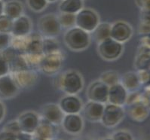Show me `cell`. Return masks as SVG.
<instances>
[{
	"instance_id": "1",
	"label": "cell",
	"mask_w": 150,
	"mask_h": 140,
	"mask_svg": "<svg viewBox=\"0 0 150 140\" xmlns=\"http://www.w3.org/2000/svg\"><path fill=\"white\" fill-rule=\"evenodd\" d=\"M66 46L72 51L80 52L85 51L90 46L91 34L79 27H75L67 30L64 36Z\"/></svg>"
},
{
	"instance_id": "2",
	"label": "cell",
	"mask_w": 150,
	"mask_h": 140,
	"mask_svg": "<svg viewBox=\"0 0 150 140\" xmlns=\"http://www.w3.org/2000/svg\"><path fill=\"white\" fill-rule=\"evenodd\" d=\"M58 87L67 94L77 95L84 87V78L76 70H67L58 78Z\"/></svg>"
},
{
	"instance_id": "3",
	"label": "cell",
	"mask_w": 150,
	"mask_h": 140,
	"mask_svg": "<svg viewBox=\"0 0 150 140\" xmlns=\"http://www.w3.org/2000/svg\"><path fill=\"white\" fill-rule=\"evenodd\" d=\"M64 61L62 50L53 53H45L43 56L38 69L46 75H55L60 72Z\"/></svg>"
},
{
	"instance_id": "4",
	"label": "cell",
	"mask_w": 150,
	"mask_h": 140,
	"mask_svg": "<svg viewBox=\"0 0 150 140\" xmlns=\"http://www.w3.org/2000/svg\"><path fill=\"white\" fill-rule=\"evenodd\" d=\"M123 51V44L115 41L111 37L97 43V53L104 61H116L122 56Z\"/></svg>"
},
{
	"instance_id": "5",
	"label": "cell",
	"mask_w": 150,
	"mask_h": 140,
	"mask_svg": "<svg viewBox=\"0 0 150 140\" xmlns=\"http://www.w3.org/2000/svg\"><path fill=\"white\" fill-rule=\"evenodd\" d=\"M125 116V110L122 106L106 103L103 108L100 122L107 128H112L120 124Z\"/></svg>"
},
{
	"instance_id": "6",
	"label": "cell",
	"mask_w": 150,
	"mask_h": 140,
	"mask_svg": "<svg viewBox=\"0 0 150 140\" xmlns=\"http://www.w3.org/2000/svg\"><path fill=\"white\" fill-rule=\"evenodd\" d=\"M100 22L99 14L94 9L89 8H82L76 14V26L86 32H91L94 30Z\"/></svg>"
},
{
	"instance_id": "7",
	"label": "cell",
	"mask_w": 150,
	"mask_h": 140,
	"mask_svg": "<svg viewBox=\"0 0 150 140\" xmlns=\"http://www.w3.org/2000/svg\"><path fill=\"white\" fill-rule=\"evenodd\" d=\"M38 29L43 37L48 38L57 37L62 30L57 15L54 14H46L41 17L38 22Z\"/></svg>"
},
{
	"instance_id": "8",
	"label": "cell",
	"mask_w": 150,
	"mask_h": 140,
	"mask_svg": "<svg viewBox=\"0 0 150 140\" xmlns=\"http://www.w3.org/2000/svg\"><path fill=\"white\" fill-rule=\"evenodd\" d=\"M10 74L20 89L33 87L39 79L38 72L32 68L10 72Z\"/></svg>"
},
{
	"instance_id": "9",
	"label": "cell",
	"mask_w": 150,
	"mask_h": 140,
	"mask_svg": "<svg viewBox=\"0 0 150 140\" xmlns=\"http://www.w3.org/2000/svg\"><path fill=\"white\" fill-rule=\"evenodd\" d=\"M134 30L131 24L125 20H117L111 23L110 37L118 42L124 44L132 37Z\"/></svg>"
},
{
	"instance_id": "10",
	"label": "cell",
	"mask_w": 150,
	"mask_h": 140,
	"mask_svg": "<svg viewBox=\"0 0 150 140\" xmlns=\"http://www.w3.org/2000/svg\"><path fill=\"white\" fill-rule=\"evenodd\" d=\"M109 86L100 80L94 81L91 83L87 89V97L88 100L106 104L108 102Z\"/></svg>"
},
{
	"instance_id": "11",
	"label": "cell",
	"mask_w": 150,
	"mask_h": 140,
	"mask_svg": "<svg viewBox=\"0 0 150 140\" xmlns=\"http://www.w3.org/2000/svg\"><path fill=\"white\" fill-rule=\"evenodd\" d=\"M60 125L66 133L71 135H78L84 129V119L79 113L65 114Z\"/></svg>"
},
{
	"instance_id": "12",
	"label": "cell",
	"mask_w": 150,
	"mask_h": 140,
	"mask_svg": "<svg viewBox=\"0 0 150 140\" xmlns=\"http://www.w3.org/2000/svg\"><path fill=\"white\" fill-rule=\"evenodd\" d=\"M40 116L33 111H26L17 118L21 131L33 134L40 122Z\"/></svg>"
},
{
	"instance_id": "13",
	"label": "cell",
	"mask_w": 150,
	"mask_h": 140,
	"mask_svg": "<svg viewBox=\"0 0 150 140\" xmlns=\"http://www.w3.org/2000/svg\"><path fill=\"white\" fill-rule=\"evenodd\" d=\"M65 114L58 104L50 103L44 105L42 108V117L54 126L60 125Z\"/></svg>"
},
{
	"instance_id": "14",
	"label": "cell",
	"mask_w": 150,
	"mask_h": 140,
	"mask_svg": "<svg viewBox=\"0 0 150 140\" xmlns=\"http://www.w3.org/2000/svg\"><path fill=\"white\" fill-rule=\"evenodd\" d=\"M59 106L64 114L80 113L83 107L81 99L76 95L67 94L63 96L59 101Z\"/></svg>"
},
{
	"instance_id": "15",
	"label": "cell",
	"mask_w": 150,
	"mask_h": 140,
	"mask_svg": "<svg viewBox=\"0 0 150 140\" xmlns=\"http://www.w3.org/2000/svg\"><path fill=\"white\" fill-rule=\"evenodd\" d=\"M20 88L17 85L11 74L0 77V98L9 99L14 98L19 93Z\"/></svg>"
},
{
	"instance_id": "16",
	"label": "cell",
	"mask_w": 150,
	"mask_h": 140,
	"mask_svg": "<svg viewBox=\"0 0 150 140\" xmlns=\"http://www.w3.org/2000/svg\"><path fill=\"white\" fill-rule=\"evenodd\" d=\"M104 106L103 103L88 100L86 104L83 105L81 112L86 120L91 122H97L100 121Z\"/></svg>"
},
{
	"instance_id": "17",
	"label": "cell",
	"mask_w": 150,
	"mask_h": 140,
	"mask_svg": "<svg viewBox=\"0 0 150 140\" xmlns=\"http://www.w3.org/2000/svg\"><path fill=\"white\" fill-rule=\"evenodd\" d=\"M33 23L28 16L22 14L17 19L13 20L11 36H25L31 33Z\"/></svg>"
},
{
	"instance_id": "18",
	"label": "cell",
	"mask_w": 150,
	"mask_h": 140,
	"mask_svg": "<svg viewBox=\"0 0 150 140\" xmlns=\"http://www.w3.org/2000/svg\"><path fill=\"white\" fill-rule=\"evenodd\" d=\"M127 93V90L120 82L110 86L108 91L107 103L124 106L125 105Z\"/></svg>"
},
{
	"instance_id": "19",
	"label": "cell",
	"mask_w": 150,
	"mask_h": 140,
	"mask_svg": "<svg viewBox=\"0 0 150 140\" xmlns=\"http://www.w3.org/2000/svg\"><path fill=\"white\" fill-rule=\"evenodd\" d=\"M128 115L132 120L137 122H143L149 115V106L141 102L128 106Z\"/></svg>"
},
{
	"instance_id": "20",
	"label": "cell",
	"mask_w": 150,
	"mask_h": 140,
	"mask_svg": "<svg viewBox=\"0 0 150 140\" xmlns=\"http://www.w3.org/2000/svg\"><path fill=\"white\" fill-rule=\"evenodd\" d=\"M53 126L54 125L45 121V119L42 120V118H41L39 125L33 133V139L48 140L53 139L54 135Z\"/></svg>"
},
{
	"instance_id": "21",
	"label": "cell",
	"mask_w": 150,
	"mask_h": 140,
	"mask_svg": "<svg viewBox=\"0 0 150 140\" xmlns=\"http://www.w3.org/2000/svg\"><path fill=\"white\" fill-rule=\"evenodd\" d=\"M119 82L127 90V92L138 91L142 85L137 72L131 71L124 73L120 77Z\"/></svg>"
},
{
	"instance_id": "22",
	"label": "cell",
	"mask_w": 150,
	"mask_h": 140,
	"mask_svg": "<svg viewBox=\"0 0 150 140\" xmlns=\"http://www.w3.org/2000/svg\"><path fill=\"white\" fill-rule=\"evenodd\" d=\"M3 14L14 20L23 14V6L18 0H9L4 3Z\"/></svg>"
},
{
	"instance_id": "23",
	"label": "cell",
	"mask_w": 150,
	"mask_h": 140,
	"mask_svg": "<svg viewBox=\"0 0 150 140\" xmlns=\"http://www.w3.org/2000/svg\"><path fill=\"white\" fill-rule=\"evenodd\" d=\"M84 8V0H62L59 4L58 10L60 13H78Z\"/></svg>"
},
{
	"instance_id": "24",
	"label": "cell",
	"mask_w": 150,
	"mask_h": 140,
	"mask_svg": "<svg viewBox=\"0 0 150 140\" xmlns=\"http://www.w3.org/2000/svg\"><path fill=\"white\" fill-rule=\"evenodd\" d=\"M110 29L111 23L108 22H100L96 28L90 34L97 43L102 42L103 40L110 37Z\"/></svg>"
},
{
	"instance_id": "25",
	"label": "cell",
	"mask_w": 150,
	"mask_h": 140,
	"mask_svg": "<svg viewBox=\"0 0 150 140\" xmlns=\"http://www.w3.org/2000/svg\"><path fill=\"white\" fill-rule=\"evenodd\" d=\"M31 36L32 39L23 53H44L42 46L43 36L40 33H31Z\"/></svg>"
},
{
	"instance_id": "26",
	"label": "cell",
	"mask_w": 150,
	"mask_h": 140,
	"mask_svg": "<svg viewBox=\"0 0 150 140\" xmlns=\"http://www.w3.org/2000/svg\"><path fill=\"white\" fill-rule=\"evenodd\" d=\"M32 39L31 33L25 36H13L11 38V45L14 49H15L17 51H19L21 53H23L25 50L27 49V45L30 43V40Z\"/></svg>"
},
{
	"instance_id": "27",
	"label": "cell",
	"mask_w": 150,
	"mask_h": 140,
	"mask_svg": "<svg viewBox=\"0 0 150 140\" xmlns=\"http://www.w3.org/2000/svg\"><path fill=\"white\" fill-rule=\"evenodd\" d=\"M150 52L137 53L134 61V67L137 70H149Z\"/></svg>"
},
{
	"instance_id": "28",
	"label": "cell",
	"mask_w": 150,
	"mask_h": 140,
	"mask_svg": "<svg viewBox=\"0 0 150 140\" xmlns=\"http://www.w3.org/2000/svg\"><path fill=\"white\" fill-rule=\"evenodd\" d=\"M42 46L44 54L53 53V52L58 51L61 50L58 41L55 38L43 37Z\"/></svg>"
},
{
	"instance_id": "29",
	"label": "cell",
	"mask_w": 150,
	"mask_h": 140,
	"mask_svg": "<svg viewBox=\"0 0 150 140\" xmlns=\"http://www.w3.org/2000/svg\"><path fill=\"white\" fill-rule=\"evenodd\" d=\"M61 28L68 30L76 26V14L69 13H60L57 15Z\"/></svg>"
},
{
	"instance_id": "30",
	"label": "cell",
	"mask_w": 150,
	"mask_h": 140,
	"mask_svg": "<svg viewBox=\"0 0 150 140\" xmlns=\"http://www.w3.org/2000/svg\"><path fill=\"white\" fill-rule=\"evenodd\" d=\"M99 80L106 84L107 86H111L115 84L118 83L120 80V75L117 72L113 71V70H110V71H106L103 72L100 76Z\"/></svg>"
},
{
	"instance_id": "31",
	"label": "cell",
	"mask_w": 150,
	"mask_h": 140,
	"mask_svg": "<svg viewBox=\"0 0 150 140\" xmlns=\"http://www.w3.org/2000/svg\"><path fill=\"white\" fill-rule=\"evenodd\" d=\"M150 11H141V18L138 26V32L143 35H149L150 32Z\"/></svg>"
},
{
	"instance_id": "32",
	"label": "cell",
	"mask_w": 150,
	"mask_h": 140,
	"mask_svg": "<svg viewBox=\"0 0 150 140\" xmlns=\"http://www.w3.org/2000/svg\"><path fill=\"white\" fill-rule=\"evenodd\" d=\"M27 6L34 12H41L44 11L48 6L47 0H27Z\"/></svg>"
},
{
	"instance_id": "33",
	"label": "cell",
	"mask_w": 150,
	"mask_h": 140,
	"mask_svg": "<svg viewBox=\"0 0 150 140\" xmlns=\"http://www.w3.org/2000/svg\"><path fill=\"white\" fill-rule=\"evenodd\" d=\"M13 20L6 14L0 15V32L11 33L12 30Z\"/></svg>"
},
{
	"instance_id": "34",
	"label": "cell",
	"mask_w": 150,
	"mask_h": 140,
	"mask_svg": "<svg viewBox=\"0 0 150 140\" xmlns=\"http://www.w3.org/2000/svg\"><path fill=\"white\" fill-rule=\"evenodd\" d=\"M110 139L114 140H131L134 137L132 133L127 130H118L112 133Z\"/></svg>"
},
{
	"instance_id": "35",
	"label": "cell",
	"mask_w": 150,
	"mask_h": 140,
	"mask_svg": "<svg viewBox=\"0 0 150 140\" xmlns=\"http://www.w3.org/2000/svg\"><path fill=\"white\" fill-rule=\"evenodd\" d=\"M11 38L12 36L11 33L0 32V51L8 48L11 45Z\"/></svg>"
},
{
	"instance_id": "36",
	"label": "cell",
	"mask_w": 150,
	"mask_h": 140,
	"mask_svg": "<svg viewBox=\"0 0 150 140\" xmlns=\"http://www.w3.org/2000/svg\"><path fill=\"white\" fill-rule=\"evenodd\" d=\"M3 130L10 132V133H12L15 135H18V133L21 132V127H20L19 124H18L17 119L16 120H14V121H11L8 122L4 126Z\"/></svg>"
},
{
	"instance_id": "37",
	"label": "cell",
	"mask_w": 150,
	"mask_h": 140,
	"mask_svg": "<svg viewBox=\"0 0 150 140\" xmlns=\"http://www.w3.org/2000/svg\"><path fill=\"white\" fill-rule=\"evenodd\" d=\"M139 102H141V93H139L138 91L127 93L125 105L130 106V105L139 103Z\"/></svg>"
},
{
	"instance_id": "38",
	"label": "cell",
	"mask_w": 150,
	"mask_h": 140,
	"mask_svg": "<svg viewBox=\"0 0 150 140\" xmlns=\"http://www.w3.org/2000/svg\"><path fill=\"white\" fill-rule=\"evenodd\" d=\"M10 73L9 63L6 59L0 54V77Z\"/></svg>"
},
{
	"instance_id": "39",
	"label": "cell",
	"mask_w": 150,
	"mask_h": 140,
	"mask_svg": "<svg viewBox=\"0 0 150 140\" xmlns=\"http://www.w3.org/2000/svg\"><path fill=\"white\" fill-rule=\"evenodd\" d=\"M138 77L141 84H149V70H138Z\"/></svg>"
},
{
	"instance_id": "40",
	"label": "cell",
	"mask_w": 150,
	"mask_h": 140,
	"mask_svg": "<svg viewBox=\"0 0 150 140\" xmlns=\"http://www.w3.org/2000/svg\"><path fill=\"white\" fill-rule=\"evenodd\" d=\"M135 4L140 11H150V0H135Z\"/></svg>"
},
{
	"instance_id": "41",
	"label": "cell",
	"mask_w": 150,
	"mask_h": 140,
	"mask_svg": "<svg viewBox=\"0 0 150 140\" xmlns=\"http://www.w3.org/2000/svg\"><path fill=\"white\" fill-rule=\"evenodd\" d=\"M0 140H18V137L14 133L2 130L0 132Z\"/></svg>"
},
{
	"instance_id": "42",
	"label": "cell",
	"mask_w": 150,
	"mask_h": 140,
	"mask_svg": "<svg viewBox=\"0 0 150 140\" xmlns=\"http://www.w3.org/2000/svg\"><path fill=\"white\" fill-rule=\"evenodd\" d=\"M17 137H18V140H30L33 139V134L21 131L17 135Z\"/></svg>"
},
{
	"instance_id": "43",
	"label": "cell",
	"mask_w": 150,
	"mask_h": 140,
	"mask_svg": "<svg viewBox=\"0 0 150 140\" xmlns=\"http://www.w3.org/2000/svg\"><path fill=\"white\" fill-rule=\"evenodd\" d=\"M149 35H145L139 41V46H144V47H149Z\"/></svg>"
},
{
	"instance_id": "44",
	"label": "cell",
	"mask_w": 150,
	"mask_h": 140,
	"mask_svg": "<svg viewBox=\"0 0 150 140\" xmlns=\"http://www.w3.org/2000/svg\"><path fill=\"white\" fill-rule=\"evenodd\" d=\"M6 106L2 102L0 101V122L2 121L5 116H6Z\"/></svg>"
},
{
	"instance_id": "45",
	"label": "cell",
	"mask_w": 150,
	"mask_h": 140,
	"mask_svg": "<svg viewBox=\"0 0 150 140\" xmlns=\"http://www.w3.org/2000/svg\"><path fill=\"white\" fill-rule=\"evenodd\" d=\"M4 3H5V2H4L2 0H0V15L3 14Z\"/></svg>"
},
{
	"instance_id": "46",
	"label": "cell",
	"mask_w": 150,
	"mask_h": 140,
	"mask_svg": "<svg viewBox=\"0 0 150 140\" xmlns=\"http://www.w3.org/2000/svg\"><path fill=\"white\" fill-rule=\"evenodd\" d=\"M58 0H47V2H48V3H54V2H57Z\"/></svg>"
}]
</instances>
